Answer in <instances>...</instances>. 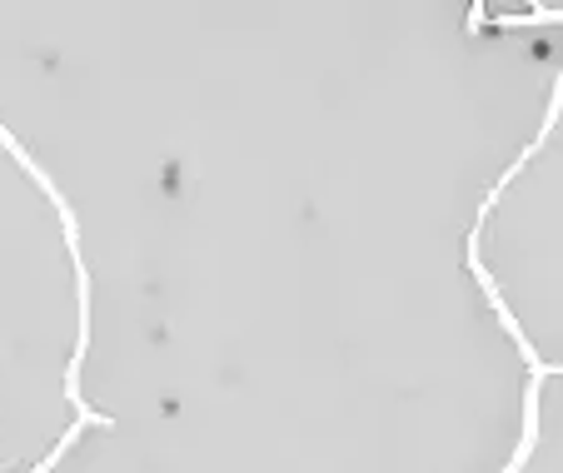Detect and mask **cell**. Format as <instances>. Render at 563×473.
<instances>
[{
  "label": "cell",
  "mask_w": 563,
  "mask_h": 473,
  "mask_svg": "<svg viewBox=\"0 0 563 473\" xmlns=\"http://www.w3.org/2000/svg\"><path fill=\"white\" fill-rule=\"evenodd\" d=\"M494 25L519 31V25H559V11H523V15H494Z\"/></svg>",
  "instance_id": "obj_1"
}]
</instances>
